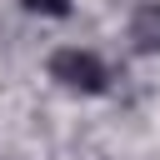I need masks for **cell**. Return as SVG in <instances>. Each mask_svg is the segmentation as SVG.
<instances>
[{
    "label": "cell",
    "instance_id": "cell-1",
    "mask_svg": "<svg viewBox=\"0 0 160 160\" xmlns=\"http://www.w3.org/2000/svg\"><path fill=\"white\" fill-rule=\"evenodd\" d=\"M50 70H55V80L70 85V90H105V80H110V70H105V60H100L95 50H60Z\"/></svg>",
    "mask_w": 160,
    "mask_h": 160
},
{
    "label": "cell",
    "instance_id": "cell-2",
    "mask_svg": "<svg viewBox=\"0 0 160 160\" xmlns=\"http://www.w3.org/2000/svg\"><path fill=\"white\" fill-rule=\"evenodd\" d=\"M135 40H140L145 50H160V5H145V10L135 15Z\"/></svg>",
    "mask_w": 160,
    "mask_h": 160
},
{
    "label": "cell",
    "instance_id": "cell-3",
    "mask_svg": "<svg viewBox=\"0 0 160 160\" xmlns=\"http://www.w3.org/2000/svg\"><path fill=\"white\" fill-rule=\"evenodd\" d=\"M25 5H30L35 15H65V10H70V0H25Z\"/></svg>",
    "mask_w": 160,
    "mask_h": 160
}]
</instances>
